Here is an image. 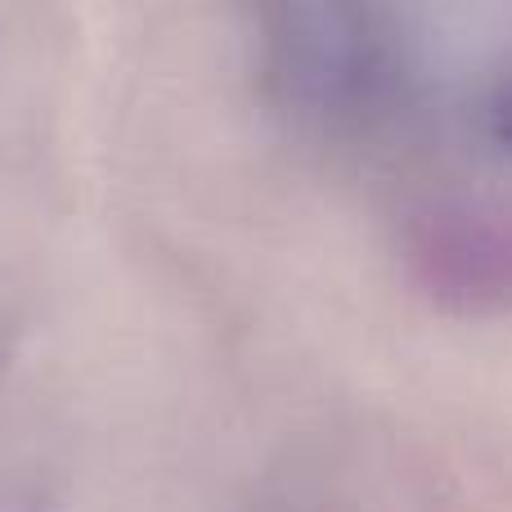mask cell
<instances>
[{
  "instance_id": "1",
  "label": "cell",
  "mask_w": 512,
  "mask_h": 512,
  "mask_svg": "<svg viewBox=\"0 0 512 512\" xmlns=\"http://www.w3.org/2000/svg\"><path fill=\"white\" fill-rule=\"evenodd\" d=\"M495 135L504 144H512V86H504V95L495 104Z\"/></svg>"
}]
</instances>
